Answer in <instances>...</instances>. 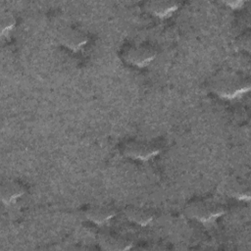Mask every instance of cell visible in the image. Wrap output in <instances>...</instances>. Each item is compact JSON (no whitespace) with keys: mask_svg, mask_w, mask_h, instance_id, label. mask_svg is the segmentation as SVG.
Masks as SVG:
<instances>
[{"mask_svg":"<svg viewBox=\"0 0 251 251\" xmlns=\"http://www.w3.org/2000/svg\"><path fill=\"white\" fill-rule=\"evenodd\" d=\"M16 25V19L13 14L10 12H5L1 15L0 19V25H1V32L4 34L6 32H9L14 25Z\"/></svg>","mask_w":251,"mask_h":251,"instance_id":"7c38bea8","label":"cell"},{"mask_svg":"<svg viewBox=\"0 0 251 251\" xmlns=\"http://www.w3.org/2000/svg\"><path fill=\"white\" fill-rule=\"evenodd\" d=\"M178 7V3L176 1H151L148 2V10L158 17H169Z\"/></svg>","mask_w":251,"mask_h":251,"instance_id":"8fae6325","label":"cell"},{"mask_svg":"<svg viewBox=\"0 0 251 251\" xmlns=\"http://www.w3.org/2000/svg\"><path fill=\"white\" fill-rule=\"evenodd\" d=\"M59 41L67 48L76 51L86 44L88 37L87 34L76 26H65L58 34Z\"/></svg>","mask_w":251,"mask_h":251,"instance_id":"5b68a950","label":"cell"},{"mask_svg":"<svg viewBox=\"0 0 251 251\" xmlns=\"http://www.w3.org/2000/svg\"><path fill=\"white\" fill-rule=\"evenodd\" d=\"M126 217L132 223L139 226H147L154 219V212L150 208L128 205L125 209Z\"/></svg>","mask_w":251,"mask_h":251,"instance_id":"9c48e42d","label":"cell"},{"mask_svg":"<svg viewBox=\"0 0 251 251\" xmlns=\"http://www.w3.org/2000/svg\"><path fill=\"white\" fill-rule=\"evenodd\" d=\"M223 189L231 197L237 199H249V187L238 179H229L223 183Z\"/></svg>","mask_w":251,"mask_h":251,"instance_id":"30bf717a","label":"cell"},{"mask_svg":"<svg viewBox=\"0 0 251 251\" xmlns=\"http://www.w3.org/2000/svg\"><path fill=\"white\" fill-rule=\"evenodd\" d=\"M250 88L249 78L232 71H222L212 78L213 91L226 99H232L248 91Z\"/></svg>","mask_w":251,"mask_h":251,"instance_id":"6da1fadb","label":"cell"},{"mask_svg":"<svg viewBox=\"0 0 251 251\" xmlns=\"http://www.w3.org/2000/svg\"><path fill=\"white\" fill-rule=\"evenodd\" d=\"M25 193V186L20 180L7 179L1 183L0 196L5 204H11Z\"/></svg>","mask_w":251,"mask_h":251,"instance_id":"52a82bcc","label":"cell"},{"mask_svg":"<svg viewBox=\"0 0 251 251\" xmlns=\"http://www.w3.org/2000/svg\"><path fill=\"white\" fill-rule=\"evenodd\" d=\"M83 214L89 221L101 225L111 220L115 216L116 212L114 208L109 205L91 204L84 207Z\"/></svg>","mask_w":251,"mask_h":251,"instance_id":"8992f818","label":"cell"},{"mask_svg":"<svg viewBox=\"0 0 251 251\" xmlns=\"http://www.w3.org/2000/svg\"><path fill=\"white\" fill-rule=\"evenodd\" d=\"M161 150V145L155 140L130 139L125 141L121 146V152L132 159L148 160L157 155Z\"/></svg>","mask_w":251,"mask_h":251,"instance_id":"3957f363","label":"cell"},{"mask_svg":"<svg viewBox=\"0 0 251 251\" xmlns=\"http://www.w3.org/2000/svg\"><path fill=\"white\" fill-rule=\"evenodd\" d=\"M222 203L208 197H197L187 202L185 214L196 221L207 223L214 221L225 213Z\"/></svg>","mask_w":251,"mask_h":251,"instance_id":"7a4b0ae2","label":"cell"},{"mask_svg":"<svg viewBox=\"0 0 251 251\" xmlns=\"http://www.w3.org/2000/svg\"><path fill=\"white\" fill-rule=\"evenodd\" d=\"M101 248L111 251H123L131 248V241L117 233H103L99 236V243Z\"/></svg>","mask_w":251,"mask_h":251,"instance_id":"ba28073f","label":"cell"},{"mask_svg":"<svg viewBox=\"0 0 251 251\" xmlns=\"http://www.w3.org/2000/svg\"><path fill=\"white\" fill-rule=\"evenodd\" d=\"M122 57L127 64L144 67L155 59L156 50L149 43H130L123 48Z\"/></svg>","mask_w":251,"mask_h":251,"instance_id":"277c9868","label":"cell"}]
</instances>
